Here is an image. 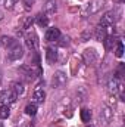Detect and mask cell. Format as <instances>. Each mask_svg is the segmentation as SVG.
<instances>
[{
  "label": "cell",
  "mask_w": 125,
  "mask_h": 127,
  "mask_svg": "<svg viewBox=\"0 0 125 127\" xmlns=\"http://www.w3.org/2000/svg\"><path fill=\"white\" fill-rule=\"evenodd\" d=\"M80 115H81V120H83L84 123H88V121L91 120V111H90V109H83Z\"/></svg>",
  "instance_id": "cell-22"
},
{
  "label": "cell",
  "mask_w": 125,
  "mask_h": 127,
  "mask_svg": "<svg viewBox=\"0 0 125 127\" xmlns=\"http://www.w3.org/2000/svg\"><path fill=\"white\" fill-rule=\"evenodd\" d=\"M84 56H85L87 64H93L94 61L97 59V53H96V50H94V49H87V50L84 52Z\"/></svg>",
  "instance_id": "cell-14"
},
{
  "label": "cell",
  "mask_w": 125,
  "mask_h": 127,
  "mask_svg": "<svg viewBox=\"0 0 125 127\" xmlns=\"http://www.w3.org/2000/svg\"><path fill=\"white\" fill-rule=\"evenodd\" d=\"M18 1H19V0H4V7L10 10V9L15 7V4H18Z\"/></svg>",
  "instance_id": "cell-24"
},
{
  "label": "cell",
  "mask_w": 125,
  "mask_h": 127,
  "mask_svg": "<svg viewBox=\"0 0 125 127\" xmlns=\"http://www.w3.org/2000/svg\"><path fill=\"white\" fill-rule=\"evenodd\" d=\"M115 55H116L118 58H122V55H124V43H122L121 40H118V43H116V49H115Z\"/></svg>",
  "instance_id": "cell-21"
},
{
  "label": "cell",
  "mask_w": 125,
  "mask_h": 127,
  "mask_svg": "<svg viewBox=\"0 0 125 127\" xmlns=\"http://www.w3.org/2000/svg\"><path fill=\"white\" fill-rule=\"evenodd\" d=\"M104 4H106V0H91V1L87 4V7H85L84 15H85V16H91V15L99 13V12L104 7Z\"/></svg>",
  "instance_id": "cell-1"
},
{
  "label": "cell",
  "mask_w": 125,
  "mask_h": 127,
  "mask_svg": "<svg viewBox=\"0 0 125 127\" xmlns=\"http://www.w3.org/2000/svg\"><path fill=\"white\" fill-rule=\"evenodd\" d=\"M112 118H113V111L109 108V106H102V109H100V112H99V121H100V124H103V126H107L110 121H112Z\"/></svg>",
  "instance_id": "cell-2"
},
{
  "label": "cell",
  "mask_w": 125,
  "mask_h": 127,
  "mask_svg": "<svg viewBox=\"0 0 125 127\" xmlns=\"http://www.w3.org/2000/svg\"><path fill=\"white\" fill-rule=\"evenodd\" d=\"M9 114H10L9 106H7V105H0V118H1V120H4V118H7V117H9Z\"/></svg>",
  "instance_id": "cell-20"
},
{
  "label": "cell",
  "mask_w": 125,
  "mask_h": 127,
  "mask_svg": "<svg viewBox=\"0 0 125 127\" xmlns=\"http://www.w3.org/2000/svg\"><path fill=\"white\" fill-rule=\"evenodd\" d=\"M10 90H12L13 93H16V95H22L25 89H24V84H22V83H18V81H16V83L12 84V89H10Z\"/></svg>",
  "instance_id": "cell-19"
},
{
  "label": "cell",
  "mask_w": 125,
  "mask_h": 127,
  "mask_svg": "<svg viewBox=\"0 0 125 127\" xmlns=\"http://www.w3.org/2000/svg\"><path fill=\"white\" fill-rule=\"evenodd\" d=\"M113 22H115V13L113 12H107V13H104V16H102L100 25L102 27H112Z\"/></svg>",
  "instance_id": "cell-9"
},
{
  "label": "cell",
  "mask_w": 125,
  "mask_h": 127,
  "mask_svg": "<svg viewBox=\"0 0 125 127\" xmlns=\"http://www.w3.org/2000/svg\"><path fill=\"white\" fill-rule=\"evenodd\" d=\"M1 19H3V13L0 12V21H1Z\"/></svg>",
  "instance_id": "cell-28"
},
{
  "label": "cell",
  "mask_w": 125,
  "mask_h": 127,
  "mask_svg": "<svg viewBox=\"0 0 125 127\" xmlns=\"http://www.w3.org/2000/svg\"><path fill=\"white\" fill-rule=\"evenodd\" d=\"M122 72H124V64H121L119 66H118V69H116V78H121L122 77Z\"/></svg>",
  "instance_id": "cell-25"
},
{
  "label": "cell",
  "mask_w": 125,
  "mask_h": 127,
  "mask_svg": "<svg viewBox=\"0 0 125 127\" xmlns=\"http://www.w3.org/2000/svg\"><path fill=\"white\" fill-rule=\"evenodd\" d=\"M103 41H104V47H106L107 50L113 49V46H115V44L118 43V40H116V38H115L113 35H109V37H106V38H104Z\"/></svg>",
  "instance_id": "cell-15"
},
{
  "label": "cell",
  "mask_w": 125,
  "mask_h": 127,
  "mask_svg": "<svg viewBox=\"0 0 125 127\" xmlns=\"http://www.w3.org/2000/svg\"><path fill=\"white\" fill-rule=\"evenodd\" d=\"M59 38H61V31H59V28L52 27V28L47 30V32H46V40H47V41H56V40H59Z\"/></svg>",
  "instance_id": "cell-8"
},
{
  "label": "cell",
  "mask_w": 125,
  "mask_h": 127,
  "mask_svg": "<svg viewBox=\"0 0 125 127\" xmlns=\"http://www.w3.org/2000/svg\"><path fill=\"white\" fill-rule=\"evenodd\" d=\"M16 97H18V95L13 93L12 90H1L0 92V103L9 106L10 103H15L16 102Z\"/></svg>",
  "instance_id": "cell-4"
},
{
  "label": "cell",
  "mask_w": 125,
  "mask_h": 127,
  "mask_svg": "<svg viewBox=\"0 0 125 127\" xmlns=\"http://www.w3.org/2000/svg\"><path fill=\"white\" fill-rule=\"evenodd\" d=\"M85 127H94V126H93V124H90V126H85Z\"/></svg>",
  "instance_id": "cell-29"
},
{
  "label": "cell",
  "mask_w": 125,
  "mask_h": 127,
  "mask_svg": "<svg viewBox=\"0 0 125 127\" xmlns=\"http://www.w3.org/2000/svg\"><path fill=\"white\" fill-rule=\"evenodd\" d=\"M32 22H34V18H32V16H27V18H24V19L21 21V28H22V30H28V28H31Z\"/></svg>",
  "instance_id": "cell-17"
},
{
  "label": "cell",
  "mask_w": 125,
  "mask_h": 127,
  "mask_svg": "<svg viewBox=\"0 0 125 127\" xmlns=\"http://www.w3.org/2000/svg\"><path fill=\"white\" fill-rule=\"evenodd\" d=\"M107 35H106V27H102V25H99L97 28H96V38L97 40H104Z\"/></svg>",
  "instance_id": "cell-16"
},
{
  "label": "cell",
  "mask_w": 125,
  "mask_h": 127,
  "mask_svg": "<svg viewBox=\"0 0 125 127\" xmlns=\"http://www.w3.org/2000/svg\"><path fill=\"white\" fill-rule=\"evenodd\" d=\"M66 83H68V77H66V74H65L63 71H56V72L53 74V77H52V84H53V87L62 89L63 86H66Z\"/></svg>",
  "instance_id": "cell-3"
},
{
  "label": "cell",
  "mask_w": 125,
  "mask_h": 127,
  "mask_svg": "<svg viewBox=\"0 0 125 127\" xmlns=\"http://www.w3.org/2000/svg\"><path fill=\"white\" fill-rule=\"evenodd\" d=\"M56 9H58V6H56V1L55 0H47L46 1V4H44V12L46 13L52 15V13L56 12Z\"/></svg>",
  "instance_id": "cell-13"
},
{
  "label": "cell",
  "mask_w": 125,
  "mask_h": 127,
  "mask_svg": "<svg viewBox=\"0 0 125 127\" xmlns=\"http://www.w3.org/2000/svg\"><path fill=\"white\" fill-rule=\"evenodd\" d=\"M22 1H24V4H25V9H27V10H30V9L32 7V1H34V0H22Z\"/></svg>",
  "instance_id": "cell-26"
},
{
  "label": "cell",
  "mask_w": 125,
  "mask_h": 127,
  "mask_svg": "<svg viewBox=\"0 0 125 127\" xmlns=\"http://www.w3.org/2000/svg\"><path fill=\"white\" fill-rule=\"evenodd\" d=\"M32 97H34V100L37 102V103H43L44 102V99H46V92L43 90V89H35L34 90V95H32Z\"/></svg>",
  "instance_id": "cell-11"
},
{
  "label": "cell",
  "mask_w": 125,
  "mask_h": 127,
  "mask_svg": "<svg viewBox=\"0 0 125 127\" xmlns=\"http://www.w3.org/2000/svg\"><path fill=\"white\" fill-rule=\"evenodd\" d=\"M0 83H1V74H0Z\"/></svg>",
  "instance_id": "cell-30"
},
{
  "label": "cell",
  "mask_w": 125,
  "mask_h": 127,
  "mask_svg": "<svg viewBox=\"0 0 125 127\" xmlns=\"http://www.w3.org/2000/svg\"><path fill=\"white\" fill-rule=\"evenodd\" d=\"M37 24H38L40 27H47L49 18H47L44 13H38V15H37Z\"/></svg>",
  "instance_id": "cell-18"
},
{
  "label": "cell",
  "mask_w": 125,
  "mask_h": 127,
  "mask_svg": "<svg viewBox=\"0 0 125 127\" xmlns=\"http://www.w3.org/2000/svg\"><path fill=\"white\" fill-rule=\"evenodd\" d=\"M22 55H24V50H22V47L19 46V44H15L10 50H9V55H7V59L9 61H18L19 58H22Z\"/></svg>",
  "instance_id": "cell-6"
},
{
  "label": "cell",
  "mask_w": 125,
  "mask_h": 127,
  "mask_svg": "<svg viewBox=\"0 0 125 127\" xmlns=\"http://www.w3.org/2000/svg\"><path fill=\"white\" fill-rule=\"evenodd\" d=\"M24 127H34V123H25Z\"/></svg>",
  "instance_id": "cell-27"
},
{
  "label": "cell",
  "mask_w": 125,
  "mask_h": 127,
  "mask_svg": "<svg viewBox=\"0 0 125 127\" xmlns=\"http://www.w3.org/2000/svg\"><path fill=\"white\" fill-rule=\"evenodd\" d=\"M46 59H47V62L49 64H55L58 61V53H56V50L55 49H52V47H49L47 50H46Z\"/></svg>",
  "instance_id": "cell-12"
},
{
  "label": "cell",
  "mask_w": 125,
  "mask_h": 127,
  "mask_svg": "<svg viewBox=\"0 0 125 127\" xmlns=\"http://www.w3.org/2000/svg\"><path fill=\"white\" fill-rule=\"evenodd\" d=\"M25 114H28V115H35V114H37V105H35V103H28V105L25 106Z\"/></svg>",
  "instance_id": "cell-23"
},
{
  "label": "cell",
  "mask_w": 125,
  "mask_h": 127,
  "mask_svg": "<svg viewBox=\"0 0 125 127\" xmlns=\"http://www.w3.org/2000/svg\"><path fill=\"white\" fill-rule=\"evenodd\" d=\"M107 90H109L110 95H118V93H121V92H122V84L119 83V78H116V77L110 78V81H109V84H107Z\"/></svg>",
  "instance_id": "cell-5"
},
{
  "label": "cell",
  "mask_w": 125,
  "mask_h": 127,
  "mask_svg": "<svg viewBox=\"0 0 125 127\" xmlns=\"http://www.w3.org/2000/svg\"><path fill=\"white\" fill-rule=\"evenodd\" d=\"M25 43H27V46H28V49H31V50H37L38 49V37H37V34H28L27 37H25Z\"/></svg>",
  "instance_id": "cell-7"
},
{
  "label": "cell",
  "mask_w": 125,
  "mask_h": 127,
  "mask_svg": "<svg viewBox=\"0 0 125 127\" xmlns=\"http://www.w3.org/2000/svg\"><path fill=\"white\" fill-rule=\"evenodd\" d=\"M0 127H3V124H1V123H0Z\"/></svg>",
  "instance_id": "cell-31"
},
{
  "label": "cell",
  "mask_w": 125,
  "mask_h": 127,
  "mask_svg": "<svg viewBox=\"0 0 125 127\" xmlns=\"http://www.w3.org/2000/svg\"><path fill=\"white\" fill-rule=\"evenodd\" d=\"M0 44L3 46V47H13L15 44H16V40L13 38V37H9V35H1L0 37Z\"/></svg>",
  "instance_id": "cell-10"
}]
</instances>
